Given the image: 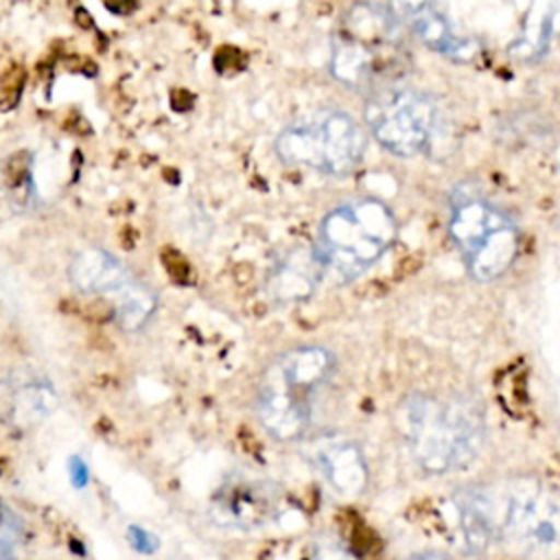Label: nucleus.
I'll return each instance as SVG.
<instances>
[{"label": "nucleus", "instance_id": "f257e3e1", "mask_svg": "<svg viewBox=\"0 0 560 560\" xmlns=\"http://www.w3.org/2000/svg\"><path fill=\"white\" fill-rule=\"evenodd\" d=\"M400 28L387 7L374 2L352 4L332 35V77L346 88L365 94L394 85L409 66Z\"/></svg>", "mask_w": 560, "mask_h": 560}, {"label": "nucleus", "instance_id": "f03ea898", "mask_svg": "<svg viewBox=\"0 0 560 560\" xmlns=\"http://www.w3.org/2000/svg\"><path fill=\"white\" fill-rule=\"evenodd\" d=\"M398 429L413 462L429 475L468 466L483 444V422L470 405L431 394L405 398Z\"/></svg>", "mask_w": 560, "mask_h": 560}, {"label": "nucleus", "instance_id": "7ed1b4c3", "mask_svg": "<svg viewBox=\"0 0 560 560\" xmlns=\"http://www.w3.org/2000/svg\"><path fill=\"white\" fill-rule=\"evenodd\" d=\"M335 372V357L322 346H300L276 357L256 389V416L280 440H300L313 418V405Z\"/></svg>", "mask_w": 560, "mask_h": 560}, {"label": "nucleus", "instance_id": "20e7f679", "mask_svg": "<svg viewBox=\"0 0 560 560\" xmlns=\"http://www.w3.org/2000/svg\"><path fill=\"white\" fill-rule=\"evenodd\" d=\"M398 221L387 203L374 197L335 206L319 225L315 249L326 271L348 282L372 269L394 245Z\"/></svg>", "mask_w": 560, "mask_h": 560}, {"label": "nucleus", "instance_id": "39448f33", "mask_svg": "<svg viewBox=\"0 0 560 560\" xmlns=\"http://www.w3.org/2000/svg\"><path fill=\"white\" fill-rule=\"evenodd\" d=\"M448 236L466 273L477 282H494L505 276L521 249V230L510 212L472 188L453 192Z\"/></svg>", "mask_w": 560, "mask_h": 560}, {"label": "nucleus", "instance_id": "423d86ee", "mask_svg": "<svg viewBox=\"0 0 560 560\" xmlns=\"http://www.w3.org/2000/svg\"><path fill=\"white\" fill-rule=\"evenodd\" d=\"M363 127L343 109L319 107L291 120L276 138V153L289 166L324 175H348L365 155Z\"/></svg>", "mask_w": 560, "mask_h": 560}, {"label": "nucleus", "instance_id": "0eeeda50", "mask_svg": "<svg viewBox=\"0 0 560 560\" xmlns=\"http://www.w3.org/2000/svg\"><path fill=\"white\" fill-rule=\"evenodd\" d=\"M363 118L372 138L398 158L429 153L444 133L438 103L429 94L398 83L368 94Z\"/></svg>", "mask_w": 560, "mask_h": 560}, {"label": "nucleus", "instance_id": "6e6552de", "mask_svg": "<svg viewBox=\"0 0 560 560\" xmlns=\"http://www.w3.org/2000/svg\"><path fill=\"white\" fill-rule=\"evenodd\" d=\"M497 534L518 560H560V494L536 481L516 483L497 510Z\"/></svg>", "mask_w": 560, "mask_h": 560}, {"label": "nucleus", "instance_id": "1a4fd4ad", "mask_svg": "<svg viewBox=\"0 0 560 560\" xmlns=\"http://www.w3.org/2000/svg\"><path fill=\"white\" fill-rule=\"evenodd\" d=\"M68 278L77 291L112 300L118 326L129 332L140 330L158 306L155 293L105 249L88 247L77 252L70 260Z\"/></svg>", "mask_w": 560, "mask_h": 560}, {"label": "nucleus", "instance_id": "9d476101", "mask_svg": "<svg viewBox=\"0 0 560 560\" xmlns=\"http://www.w3.org/2000/svg\"><path fill=\"white\" fill-rule=\"evenodd\" d=\"M387 11L420 44L451 61L464 63L479 55V44L457 33L435 0H387Z\"/></svg>", "mask_w": 560, "mask_h": 560}, {"label": "nucleus", "instance_id": "9b49d317", "mask_svg": "<svg viewBox=\"0 0 560 560\" xmlns=\"http://www.w3.org/2000/svg\"><path fill=\"white\" fill-rule=\"evenodd\" d=\"M280 497L273 483L252 477H230L214 494L212 514L232 527H262L276 518Z\"/></svg>", "mask_w": 560, "mask_h": 560}, {"label": "nucleus", "instance_id": "f8f14e48", "mask_svg": "<svg viewBox=\"0 0 560 560\" xmlns=\"http://www.w3.org/2000/svg\"><path fill=\"white\" fill-rule=\"evenodd\" d=\"M59 405L55 385L33 372L15 370L0 381V420L13 429L26 431L44 422Z\"/></svg>", "mask_w": 560, "mask_h": 560}, {"label": "nucleus", "instance_id": "ddd939ff", "mask_svg": "<svg viewBox=\"0 0 560 560\" xmlns=\"http://www.w3.org/2000/svg\"><path fill=\"white\" fill-rule=\"evenodd\" d=\"M308 457L337 494L357 497L365 490L368 464L350 438L337 433L319 435L311 442Z\"/></svg>", "mask_w": 560, "mask_h": 560}, {"label": "nucleus", "instance_id": "4468645a", "mask_svg": "<svg viewBox=\"0 0 560 560\" xmlns=\"http://www.w3.org/2000/svg\"><path fill=\"white\" fill-rule=\"evenodd\" d=\"M324 276L326 267L315 245H300L271 265L267 273V293L278 304L302 302L315 293Z\"/></svg>", "mask_w": 560, "mask_h": 560}, {"label": "nucleus", "instance_id": "2eb2a0df", "mask_svg": "<svg viewBox=\"0 0 560 560\" xmlns=\"http://www.w3.org/2000/svg\"><path fill=\"white\" fill-rule=\"evenodd\" d=\"M560 37V0H532L508 55L516 61H536Z\"/></svg>", "mask_w": 560, "mask_h": 560}, {"label": "nucleus", "instance_id": "dca6fc26", "mask_svg": "<svg viewBox=\"0 0 560 560\" xmlns=\"http://www.w3.org/2000/svg\"><path fill=\"white\" fill-rule=\"evenodd\" d=\"M457 516L464 542L470 553H481L497 534V510L483 492H468L457 499Z\"/></svg>", "mask_w": 560, "mask_h": 560}, {"label": "nucleus", "instance_id": "f3484780", "mask_svg": "<svg viewBox=\"0 0 560 560\" xmlns=\"http://www.w3.org/2000/svg\"><path fill=\"white\" fill-rule=\"evenodd\" d=\"M20 527L13 521L11 512H0V560H15Z\"/></svg>", "mask_w": 560, "mask_h": 560}, {"label": "nucleus", "instance_id": "a211bd4d", "mask_svg": "<svg viewBox=\"0 0 560 560\" xmlns=\"http://www.w3.org/2000/svg\"><path fill=\"white\" fill-rule=\"evenodd\" d=\"M315 560H357V558L339 538L319 536L315 540Z\"/></svg>", "mask_w": 560, "mask_h": 560}, {"label": "nucleus", "instance_id": "6ab92c4d", "mask_svg": "<svg viewBox=\"0 0 560 560\" xmlns=\"http://www.w3.org/2000/svg\"><path fill=\"white\" fill-rule=\"evenodd\" d=\"M411 560H446V558L435 556V553H424V556H418V558H411Z\"/></svg>", "mask_w": 560, "mask_h": 560}]
</instances>
